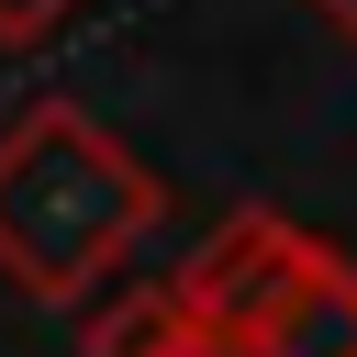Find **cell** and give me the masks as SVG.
I'll return each mask as SVG.
<instances>
[{
  "instance_id": "obj_6",
  "label": "cell",
  "mask_w": 357,
  "mask_h": 357,
  "mask_svg": "<svg viewBox=\"0 0 357 357\" xmlns=\"http://www.w3.org/2000/svg\"><path fill=\"white\" fill-rule=\"evenodd\" d=\"M223 357H245V346H223Z\"/></svg>"
},
{
  "instance_id": "obj_3",
  "label": "cell",
  "mask_w": 357,
  "mask_h": 357,
  "mask_svg": "<svg viewBox=\"0 0 357 357\" xmlns=\"http://www.w3.org/2000/svg\"><path fill=\"white\" fill-rule=\"evenodd\" d=\"M245 357H357V257L312 245V257L290 268V290L257 312Z\"/></svg>"
},
{
  "instance_id": "obj_2",
  "label": "cell",
  "mask_w": 357,
  "mask_h": 357,
  "mask_svg": "<svg viewBox=\"0 0 357 357\" xmlns=\"http://www.w3.org/2000/svg\"><path fill=\"white\" fill-rule=\"evenodd\" d=\"M312 245H324V234H301V223H279V212H257V201H245V212H223V223L167 268V290H178V312H190L212 346H245V335H257V312L290 290V268H301Z\"/></svg>"
},
{
  "instance_id": "obj_5",
  "label": "cell",
  "mask_w": 357,
  "mask_h": 357,
  "mask_svg": "<svg viewBox=\"0 0 357 357\" xmlns=\"http://www.w3.org/2000/svg\"><path fill=\"white\" fill-rule=\"evenodd\" d=\"M312 11H324V22H335V33L357 45V0H312Z\"/></svg>"
},
{
  "instance_id": "obj_4",
  "label": "cell",
  "mask_w": 357,
  "mask_h": 357,
  "mask_svg": "<svg viewBox=\"0 0 357 357\" xmlns=\"http://www.w3.org/2000/svg\"><path fill=\"white\" fill-rule=\"evenodd\" d=\"M78 0H0V56H33L45 33H67Z\"/></svg>"
},
{
  "instance_id": "obj_1",
  "label": "cell",
  "mask_w": 357,
  "mask_h": 357,
  "mask_svg": "<svg viewBox=\"0 0 357 357\" xmlns=\"http://www.w3.org/2000/svg\"><path fill=\"white\" fill-rule=\"evenodd\" d=\"M167 190L134 145H112L78 100H22L0 123V279L33 301H78L156 234Z\"/></svg>"
}]
</instances>
